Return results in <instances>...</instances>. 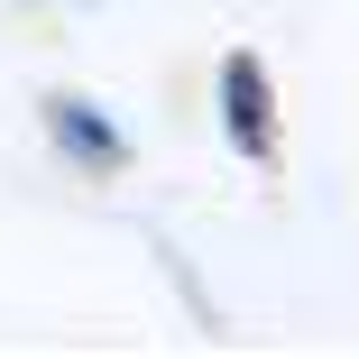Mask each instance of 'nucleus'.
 <instances>
[{
	"instance_id": "f257e3e1",
	"label": "nucleus",
	"mask_w": 359,
	"mask_h": 359,
	"mask_svg": "<svg viewBox=\"0 0 359 359\" xmlns=\"http://www.w3.org/2000/svg\"><path fill=\"white\" fill-rule=\"evenodd\" d=\"M212 120H222V138H231L240 166H276V157H285V120H276V74H267V55L231 46L222 65H212Z\"/></svg>"
},
{
	"instance_id": "f03ea898",
	"label": "nucleus",
	"mask_w": 359,
	"mask_h": 359,
	"mask_svg": "<svg viewBox=\"0 0 359 359\" xmlns=\"http://www.w3.org/2000/svg\"><path fill=\"white\" fill-rule=\"evenodd\" d=\"M37 138L55 148L65 175H83V184H120L129 175V129L93 102V93H37Z\"/></svg>"
},
{
	"instance_id": "7ed1b4c3",
	"label": "nucleus",
	"mask_w": 359,
	"mask_h": 359,
	"mask_svg": "<svg viewBox=\"0 0 359 359\" xmlns=\"http://www.w3.org/2000/svg\"><path fill=\"white\" fill-rule=\"evenodd\" d=\"M19 10H102V0H19Z\"/></svg>"
}]
</instances>
